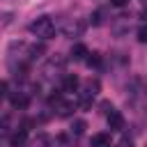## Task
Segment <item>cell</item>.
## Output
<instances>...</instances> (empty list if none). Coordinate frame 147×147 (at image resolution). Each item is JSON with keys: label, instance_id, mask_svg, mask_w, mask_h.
I'll return each mask as SVG.
<instances>
[{"label": "cell", "instance_id": "6da1fadb", "mask_svg": "<svg viewBox=\"0 0 147 147\" xmlns=\"http://www.w3.org/2000/svg\"><path fill=\"white\" fill-rule=\"evenodd\" d=\"M30 32L39 39H51L55 34V23H53L51 16H39L30 23Z\"/></svg>", "mask_w": 147, "mask_h": 147}, {"label": "cell", "instance_id": "7a4b0ae2", "mask_svg": "<svg viewBox=\"0 0 147 147\" xmlns=\"http://www.w3.org/2000/svg\"><path fill=\"white\" fill-rule=\"evenodd\" d=\"M62 69H64V60L53 57V60H48V62L44 64L41 74H44V78H46V80H55V78L62 74Z\"/></svg>", "mask_w": 147, "mask_h": 147}, {"label": "cell", "instance_id": "3957f363", "mask_svg": "<svg viewBox=\"0 0 147 147\" xmlns=\"http://www.w3.org/2000/svg\"><path fill=\"white\" fill-rule=\"evenodd\" d=\"M83 30H85V23H80V21H69V23H64L62 34L74 39V37H80V34H83Z\"/></svg>", "mask_w": 147, "mask_h": 147}, {"label": "cell", "instance_id": "277c9868", "mask_svg": "<svg viewBox=\"0 0 147 147\" xmlns=\"http://www.w3.org/2000/svg\"><path fill=\"white\" fill-rule=\"evenodd\" d=\"M106 115H108V126H110L113 131H119V129H124V115H122L119 110L110 108Z\"/></svg>", "mask_w": 147, "mask_h": 147}, {"label": "cell", "instance_id": "5b68a950", "mask_svg": "<svg viewBox=\"0 0 147 147\" xmlns=\"http://www.w3.org/2000/svg\"><path fill=\"white\" fill-rule=\"evenodd\" d=\"M9 101H11V106H14V108H25V106H28V101H30V96H28V92L16 90V92H11Z\"/></svg>", "mask_w": 147, "mask_h": 147}, {"label": "cell", "instance_id": "8992f818", "mask_svg": "<svg viewBox=\"0 0 147 147\" xmlns=\"http://www.w3.org/2000/svg\"><path fill=\"white\" fill-rule=\"evenodd\" d=\"M90 147H110V133H94L90 138Z\"/></svg>", "mask_w": 147, "mask_h": 147}, {"label": "cell", "instance_id": "52a82bcc", "mask_svg": "<svg viewBox=\"0 0 147 147\" xmlns=\"http://www.w3.org/2000/svg\"><path fill=\"white\" fill-rule=\"evenodd\" d=\"M25 142H28V133H25V129L14 131V133L9 136V147H23Z\"/></svg>", "mask_w": 147, "mask_h": 147}, {"label": "cell", "instance_id": "ba28073f", "mask_svg": "<svg viewBox=\"0 0 147 147\" xmlns=\"http://www.w3.org/2000/svg\"><path fill=\"white\" fill-rule=\"evenodd\" d=\"M78 85H80L78 76L67 74V76H64V83H62V90H64V92H76V90H78Z\"/></svg>", "mask_w": 147, "mask_h": 147}, {"label": "cell", "instance_id": "9c48e42d", "mask_svg": "<svg viewBox=\"0 0 147 147\" xmlns=\"http://www.w3.org/2000/svg\"><path fill=\"white\" fill-rule=\"evenodd\" d=\"M87 53H90V51H87L85 44H74V46H71V60H85Z\"/></svg>", "mask_w": 147, "mask_h": 147}, {"label": "cell", "instance_id": "30bf717a", "mask_svg": "<svg viewBox=\"0 0 147 147\" xmlns=\"http://www.w3.org/2000/svg\"><path fill=\"white\" fill-rule=\"evenodd\" d=\"M74 108H76V106H74V103H69V101H64V99H62V101L55 106V110H57V115H60V117L71 115V110H74Z\"/></svg>", "mask_w": 147, "mask_h": 147}, {"label": "cell", "instance_id": "8fae6325", "mask_svg": "<svg viewBox=\"0 0 147 147\" xmlns=\"http://www.w3.org/2000/svg\"><path fill=\"white\" fill-rule=\"evenodd\" d=\"M28 147H51V138H48L46 133H39L37 138H32V142H30Z\"/></svg>", "mask_w": 147, "mask_h": 147}, {"label": "cell", "instance_id": "7c38bea8", "mask_svg": "<svg viewBox=\"0 0 147 147\" xmlns=\"http://www.w3.org/2000/svg\"><path fill=\"white\" fill-rule=\"evenodd\" d=\"M41 53H44V46H41V44H32V46H28V60H37Z\"/></svg>", "mask_w": 147, "mask_h": 147}, {"label": "cell", "instance_id": "4fadbf2b", "mask_svg": "<svg viewBox=\"0 0 147 147\" xmlns=\"http://www.w3.org/2000/svg\"><path fill=\"white\" fill-rule=\"evenodd\" d=\"M85 129H87V122L85 119H74L71 122V133L80 136V133H85Z\"/></svg>", "mask_w": 147, "mask_h": 147}, {"label": "cell", "instance_id": "5bb4252c", "mask_svg": "<svg viewBox=\"0 0 147 147\" xmlns=\"http://www.w3.org/2000/svg\"><path fill=\"white\" fill-rule=\"evenodd\" d=\"M85 62H87V67H99V64H101V55H99V53H87Z\"/></svg>", "mask_w": 147, "mask_h": 147}, {"label": "cell", "instance_id": "9a60e30c", "mask_svg": "<svg viewBox=\"0 0 147 147\" xmlns=\"http://www.w3.org/2000/svg\"><path fill=\"white\" fill-rule=\"evenodd\" d=\"M136 37H138V41H140V44H145V41H147V23H142V25L136 30Z\"/></svg>", "mask_w": 147, "mask_h": 147}, {"label": "cell", "instance_id": "2e32d148", "mask_svg": "<svg viewBox=\"0 0 147 147\" xmlns=\"http://www.w3.org/2000/svg\"><path fill=\"white\" fill-rule=\"evenodd\" d=\"M110 5L113 7H124V5H129V0H110Z\"/></svg>", "mask_w": 147, "mask_h": 147}, {"label": "cell", "instance_id": "e0dca14e", "mask_svg": "<svg viewBox=\"0 0 147 147\" xmlns=\"http://www.w3.org/2000/svg\"><path fill=\"white\" fill-rule=\"evenodd\" d=\"M5 92H7V83H0V96H2Z\"/></svg>", "mask_w": 147, "mask_h": 147}, {"label": "cell", "instance_id": "ac0fdd59", "mask_svg": "<svg viewBox=\"0 0 147 147\" xmlns=\"http://www.w3.org/2000/svg\"><path fill=\"white\" fill-rule=\"evenodd\" d=\"M142 18H145V23H147V9H142V14H140Z\"/></svg>", "mask_w": 147, "mask_h": 147}, {"label": "cell", "instance_id": "d6986e66", "mask_svg": "<svg viewBox=\"0 0 147 147\" xmlns=\"http://www.w3.org/2000/svg\"><path fill=\"white\" fill-rule=\"evenodd\" d=\"M142 2H147V0H142Z\"/></svg>", "mask_w": 147, "mask_h": 147}, {"label": "cell", "instance_id": "ffe728a7", "mask_svg": "<svg viewBox=\"0 0 147 147\" xmlns=\"http://www.w3.org/2000/svg\"><path fill=\"white\" fill-rule=\"evenodd\" d=\"M0 99H2V96H0Z\"/></svg>", "mask_w": 147, "mask_h": 147}]
</instances>
